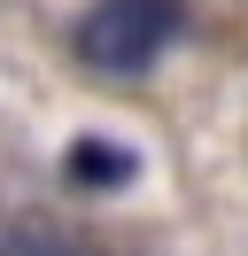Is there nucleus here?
Segmentation results:
<instances>
[{
  "mask_svg": "<svg viewBox=\"0 0 248 256\" xmlns=\"http://www.w3.org/2000/svg\"><path fill=\"white\" fill-rule=\"evenodd\" d=\"M186 32V0H93L78 16L70 47L101 78H140L170 54V39Z\"/></svg>",
  "mask_w": 248,
  "mask_h": 256,
  "instance_id": "obj_1",
  "label": "nucleus"
},
{
  "mask_svg": "<svg viewBox=\"0 0 248 256\" xmlns=\"http://www.w3.org/2000/svg\"><path fill=\"white\" fill-rule=\"evenodd\" d=\"M62 178H70L78 194H116L140 178V156L124 140H108V132H78L70 148H62Z\"/></svg>",
  "mask_w": 248,
  "mask_h": 256,
  "instance_id": "obj_2",
  "label": "nucleus"
},
{
  "mask_svg": "<svg viewBox=\"0 0 248 256\" xmlns=\"http://www.w3.org/2000/svg\"><path fill=\"white\" fill-rule=\"evenodd\" d=\"M0 256H108L93 240H70V233H46V225H24V233L0 240Z\"/></svg>",
  "mask_w": 248,
  "mask_h": 256,
  "instance_id": "obj_3",
  "label": "nucleus"
}]
</instances>
